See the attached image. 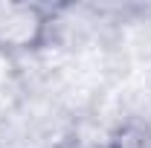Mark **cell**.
<instances>
[{
    "mask_svg": "<svg viewBox=\"0 0 151 148\" xmlns=\"http://www.w3.org/2000/svg\"><path fill=\"white\" fill-rule=\"evenodd\" d=\"M52 12L41 3L0 0V52H32L50 35Z\"/></svg>",
    "mask_w": 151,
    "mask_h": 148,
    "instance_id": "6da1fadb",
    "label": "cell"
},
{
    "mask_svg": "<svg viewBox=\"0 0 151 148\" xmlns=\"http://www.w3.org/2000/svg\"><path fill=\"white\" fill-rule=\"evenodd\" d=\"M105 148H151V125L142 119H125L111 131Z\"/></svg>",
    "mask_w": 151,
    "mask_h": 148,
    "instance_id": "7a4b0ae2",
    "label": "cell"
},
{
    "mask_svg": "<svg viewBox=\"0 0 151 148\" xmlns=\"http://www.w3.org/2000/svg\"><path fill=\"white\" fill-rule=\"evenodd\" d=\"M58 148H105V145L90 142V139H84V137H67V139L58 142Z\"/></svg>",
    "mask_w": 151,
    "mask_h": 148,
    "instance_id": "3957f363",
    "label": "cell"
}]
</instances>
